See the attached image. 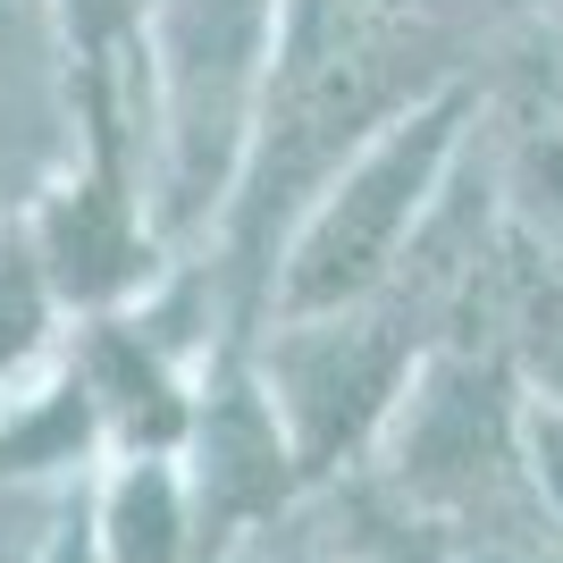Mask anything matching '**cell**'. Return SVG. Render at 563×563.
I'll return each mask as SVG.
<instances>
[{
  "label": "cell",
  "mask_w": 563,
  "mask_h": 563,
  "mask_svg": "<svg viewBox=\"0 0 563 563\" xmlns=\"http://www.w3.org/2000/svg\"><path fill=\"white\" fill-rule=\"evenodd\" d=\"M446 152H454V101L404 110L396 126H378L329 186L311 194L303 228H295V253L278 269L286 320L371 303L378 286H387V269H396L412 219L429 211V194L446 177Z\"/></svg>",
  "instance_id": "1"
},
{
  "label": "cell",
  "mask_w": 563,
  "mask_h": 563,
  "mask_svg": "<svg viewBox=\"0 0 563 563\" xmlns=\"http://www.w3.org/2000/svg\"><path fill=\"white\" fill-rule=\"evenodd\" d=\"M278 0H161V118H168V202L194 219L219 202L244 118L269 85Z\"/></svg>",
  "instance_id": "2"
},
{
  "label": "cell",
  "mask_w": 563,
  "mask_h": 563,
  "mask_svg": "<svg viewBox=\"0 0 563 563\" xmlns=\"http://www.w3.org/2000/svg\"><path fill=\"white\" fill-rule=\"evenodd\" d=\"M404 371L412 362L396 336H378L371 303L286 320L278 353H269V404H278V429L295 446V471H329L345 446H362L378 412L396 404Z\"/></svg>",
  "instance_id": "3"
},
{
  "label": "cell",
  "mask_w": 563,
  "mask_h": 563,
  "mask_svg": "<svg viewBox=\"0 0 563 563\" xmlns=\"http://www.w3.org/2000/svg\"><path fill=\"white\" fill-rule=\"evenodd\" d=\"M101 563H186L194 555V496L168 454H126L93 496Z\"/></svg>",
  "instance_id": "4"
},
{
  "label": "cell",
  "mask_w": 563,
  "mask_h": 563,
  "mask_svg": "<svg viewBox=\"0 0 563 563\" xmlns=\"http://www.w3.org/2000/svg\"><path fill=\"white\" fill-rule=\"evenodd\" d=\"M530 454H539V488L555 496V514H563V412L530 421Z\"/></svg>",
  "instance_id": "5"
},
{
  "label": "cell",
  "mask_w": 563,
  "mask_h": 563,
  "mask_svg": "<svg viewBox=\"0 0 563 563\" xmlns=\"http://www.w3.org/2000/svg\"><path fill=\"white\" fill-rule=\"evenodd\" d=\"M34 563H101V539H93V514H68L59 530L43 539V555Z\"/></svg>",
  "instance_id": "6"
}]
</instances>
